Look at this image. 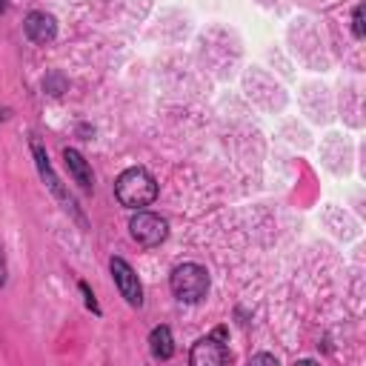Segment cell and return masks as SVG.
I'll list each match as a JSON object with an SVG mask.
<instances>
[{
    "instance_id": "1",
    "label": "cell",
    "mask_w": 366,
    "mask_h": 366,
    "mask_svg": "<svg viewBox=\"0 0 366 366\" xmlns=\"http://www.w3.org/2000/svg\"><path fill=\"white\" fill-rule=\"evenodd\" d=\"M114 194L126 209H143L157 197V183L146 169L132 166L114 180Z\"/></svg>"
},
{
    "instance_id": "2",
    "label": "cell",
    "mask_w": 366,
    "mask_h": 366,
    "mask_svg": "<svg viewBox=\"0 0 366 366\" xmlns=\"http://www.w3.org/2000/svg\"><path fill=\"white\" fill-rule=\"evenodd\" d=\"M169 286H172V292H174L177 300L197 303L209 292V272L203 266H197V263H180V266L172 269Z\"/></svg>"
},
{
    "instance_id": "3",
    "label": "cell",
    "mask_w": 366,
    "mask_h": 366,
    "mask_svg": "<svg viewBox=\"0 0 366 366\" xmlns=\"http://www.w3.org/2000/svg\"><path fill=\"white\" fill-rule=\"evenodd\" d=\"M223 343H226V329L217 326L212 335L200 337V340L192 346V352H189L192 366H217V363H229V360H232V352H229Z\"/></svg>"
},
{
    "instance_id": "4",
    "label": "cell",
    "mask_w": 366,
    "mask_h": 366,
    "mask_svg": "<svg viewBox=\"0 0 366 366\" xmlns=\"http://www.w3.org/2000/svg\"><path fill=\"white\" fill-rule=\"evenodd\" d=\"M129 232L140 246H160L169 234V223L154 212H137L129 223Z\"/></svg>"
},
{
    "instance_id": "5",
    "label": "cell",
    "mask_w": 366,
    "mask_h": 366,
    "mask_svg": "<svg viewBox=\"0 0 366 366\" xmlns=\"http://www.w3.org/2000/svg\"><path fill=\"white\" fill-rule=\"evenodd\" d=\"M109 269H112V277H114L120 295L126 297V303H129V306H140V303H143V286H140L134 269H132L123 257H112V260H109Z\"/></svg>"
},
{
    "instance_id": "6",
    "label": "cell",
    "mask_w": 366,
    "mask_h": 366,
    "mask_svg": "<svg viewBox=\"0 0 366 366\" xmlns=\"http://www.w3.org/2000/svg\"><path fill=\"white\" fill-rule=\"evenodd\" d=\"M23 29H26L29 40H34V43H49L57 34V23L46 11H29L26 20H23Z\"/></svg>"
},
{
    "instance_id": "7",
    "label": "cell",
    "mask_w": 366,
    "mask_h": 366,
    "mask_svg": "<svg viewBox=\"0 0 366 366\" xmlns=\"http://www.w3.org/2000/svg\"><path fill=\"white\" fill-rule=\"evenodd\" d=\"M63 160H66V166H69V174H71L83 189H92V186H94L92 166L86 163V157H83L77 149H66V152H63Z\"/></svg>"
},
{
    "instance_id": "8",
    "label": "cell",
    "mask_w": 366,
    "mask_h": 366,
    "mask_svg": "<svg viewBox=\"0 0 366 366\" xmlns=\"http://www.w3.org/2000/svg\"><path fill=\"white\" fill-rule=\"evenodd\" d=\"M149 349H152V355L160 357V360H169V357L174 355V340H172L169 326L152 329V335H149Z\"/></svg>"
},
{
    "instance_id": "9",
    "label": "cell",
    "mask_w": 366,
    "mask_h": 366,
    "mask_svg": "<svg viewBox=\"0 0 366 366\" xmlns=\"http://www.w3.org/2000/svg\"><path fill=\"white\" fill-rule=\"evenodd\" d=\"M352 31H355L357 40H363V6H357L355 14H352Z\"/></svg>"
},
{
    "instance_id": "10",
    "label": "cell",
    "mask_w": 366,
    "mask_h": 366,
    "mask_svg": "<svg viewBox=\"0 0 366 366\" xmlns=\"http://www.w3.org/2000/svg\"><path fill=\"white\" fill-rule=\"evenodd\" d=\"M80 292L86 295V303H89V309H94V312H100V309H97V303H94V295L89 292V286H86V283H80Z\"/></svg>"
},
{
    "instance_id": "11",
    "label": "cell",
    "mask_w": 366,
    "mask_h": 366,
    "mask_svg": "<svg viewBox=\"0 0 366 366\" xmlns=\"http://www.w3.org/2000/svg\"><path fill=\"white\" fill-rule=\"evenodd\" d=\"M252 363H272V366H277V357L274 355H252Z\"/></svg>"
},
{
    "instance_id": "12",
    "label": "cell",
    "mask_w": 366,
    "mask_h": 366,
    "mask_svg": "<svg viewBox=\"0 0 366 366\" xmlns=\"http://www.w3.org/2000/svg\"><path fill=\"white\" fill-rule=\"evenodd\" d=\"M6 283V263H3V254H0V286Z\"/></svg>"
}]
</instances>
